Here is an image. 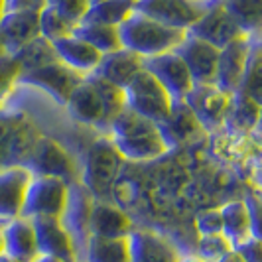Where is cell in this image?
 Instances as JSON below:
<instances>
[{
    "label": "cell",
    "mask_w": 262,
    "mask_h": 262,
    "mask_svg": "<svg viewBox=\"0 0 262 262\" xmlns=\"http://www.w3.org/2000/svg\"><path fill=\"white\" fill-rule=\"evenodd\" d=\"M122 158L108 142V138L103 136L95 144L89 146L85 162L79 166V184H83L95 199L108 191L118 170V162Z\"/></svg>",
    "instance_id": "5"
},
{
    "label": "cell",
    "mask_w": 262,
    "mask_h": 262,
    "mask_svg": "<svg viewBox=\"0 0 262 262\" xmlns=\"http://www.w3.org/2000/svg\"><path fill=\"white\" fill-rule=\"evenodd\" d=\"M144 69L168 91L173 101H184L185 95L193 89V79L189 75L184 59L176 52H166L142 59Z\"/></svg>",
    "instance_id": "12"
},
{
    "label": "cell",
    "mask_w": 262,
    "mask_h": 262,
    "mask_svg": "<svg viewBox=\"0 0 262 262\" xmlns=\"http://www.w3.org/2000/svg\"><path fill=\"white\" fill-rule=\"evenodd\" d=\"M63 108L67 111L69 118L75 120L77 124H85V126H91V128L103 132L108 126L103 97L97 89V85L93 83L91 75L81 79V83L67 97Z\"/></svg>",
    "instance_id": "10"
},
{
    "label": "cell",
    "mask_w": 262,
    "mask_h": 262,
    "mask_svg": "<svg viewBox=\"0 0 262 262\" xmlns=\"http://www.w3.org/2000/svg\"><path fill=\"white\" fill-rule=\"evenodd\" d=\"M142 69H144L142 57H138L136 53L120 48L117 52L103 55L99 67L95 69V75L106 79L108 83L117 85L120 89H124L132 81V77H134L138 71H142Z\"/></svg>",
    "instance_id": "24"
},
{
    "label": "cell",
    "mask_w": 262,
    "mask_h": 262,
    "mask_svg": "<svg viewBox=\"0 0 262 262\" xmlns=\"http://www.w3.org/2000/svg\"><path fill=\"white\" fill-rule=\"evenodd\" d=\"M77 38L85 39L89 46H93L101 55L113 53L122 48L120 43V34L118 28L115 26H103V24H91V22H81L79 26L73 28Z\"/></svg>",
    "instance_id": "28"
},
{
    "label": "cell",
    "mask_w": 262,
    "mask_h": 262,
    "mask_svg": "<svg viewBox=\"0 0 262 262\" xmlns=\"http://www.w3.org/2000/svg\"><path fill=\"white\" fill-rule=\"evenodd\" d=\"M46 4H52L53 8L57 10V14L66 20L71 28L79 26L89 10V0H48Z\"/></svg>",
    "instance_id": "36"
},
{
    "label": "cell",
    "mask_w": 262,
    "mask_h": 262,
    "mask_svg": "<svg viewBox=\"0 0 262 262\" xmlns=\"http://www.w3.org/2000/svg\"><path fill=\"white\" fill-rule=\"evenodd\" d=\"M256 41H258V36H243V38L235 39L219 50L215 85L221 91L233 95L241 89V83H243L245 71L249 66L250 53H252V48Z\"/></svg>",
    "instance_id": "8"
},
{
    "label": "cell",
    "mask_w": 262,
    "mask_h": 262,
    "mask_svg": "<svg viewBox=\"0 0 262 262\" xmlns=\"http://www.w3.org/2000/svg\"><path fill=\"white\" fill-rule=\"evenodd\" d=\"M197 2H203V4H209V2H213V0H197Z\"/></svg>",
    "instance_id": "47"
},
{
    "label": "cell",
    "mask_w": 262,
    "mask_h": 262,
    "mask_svg": "<svg viewBox=\"0 0 262 262\" xmlns=\"http://www.w3.org/2000/svg\"><path fill=\"white\" fill-rule=\"evenodd\" d=\"M4 233V252L20 262H34L38 258L36 231L32 219L18 217L8 223H2Z\"/></svg>",
    "instance_id": "22"
},
{
    "label": "cell",
    "mask_w": 262,
    "mask_h": 262,
    "mask_svg": "<svg viewBox=\"0 0 262 262\" xmlns=\"http://www.w3.org/2000/svg\"><path fill=\"white\" fill-rule=\"evenodd\" d=\"M79 262H130L128 236L105 238L89 235L79 252Z\"/></svg>",
    "instance_id": "25"
},
{
    "label": "cell",
    "mask_w": 262,
    "mask_h": 262,
    "mask_svg": "<svg viewBox=\"0 0 262 262\" xmlns=\"http://www.w3.org/2000/svg\"><path fill=\"white\" fill-rule=\"evenodd\" d=\"M211 4V2H209ZM209 4L197 0H134V10L142 12L166 26L189 32Z\"/></svg>",
    "instance_id": "11"
},
{
    "label": "cell",
    "mask_w": 262,
    "mask_h": 262,
    "mask_svg": "<svg viewBox=\"0 0 262 262\" xmlns=\"http://www.w3.org/2000/svg\"><path fill=\"white\" fill-rule=\"evenodd\" d=\"M48 0H6V12L10 10H22V8H34L39 10Z\"/></svg>",
    "instance_id": "40"
},
{
    "label": "cell",
    "mask_w": 262,
    "mask_h": 262,
    "mask_svg": "<svg viewBox=\"0 0 262 262\" xmlns=\"http://www.w3.org/2000/svg\"><path fill=\"white\" fill-rule=\"evenodd\" d=\"M4 252V233H2V223H0V254Z\"/></svg>",
    "instance_id": "45"
},
{
    "label": "cell",
    "mask_w": 262,
    "mask_h": 262,
    "mask_svg": "<svg viewBox=\"0 0 262 262\" xmlns=\"http://www.w3.org/2000/svg\"><path fill=\"white\" fill-rule=\"evenodd\" d=\"M134 229L132 219L124 211L106 203L101 199H95L89 217V235L93 236H105V238H122L128 236Z\"/></svg>",
    "instance_id": "21"
},
{
    "label": "cell",
    "mask_w": 262,
    "mask_h": 262,
    "mask_svg": "<svg viewBox=\"0 0 262 262\" xmlns=\"http://www.w3.org/2000/svg\"><path fill=\"white\" fill-rule=\"evenodd\" d=\"M93 203H95V197L89 193L85 185L79 182L69 184V195L61 215V223L66 225L69 235L73 236L77 252H81L85 241L89 238V217H91Z\"/></svg>",
    "instance_id": "18"
},
{
    "label": "cell",
    "mask_w": 262,
    "mask_h": 262,
    "mask_svg": "<svg viewBox=\"0 0 262 262\" xmlns=\"http://www.w3.org/2000/svg\"><path fill=\"white\" fill-rule=\"evenodd\" d=\"M36 231V245L39 256H52L63 262H77L79 252L73 236L69 235L61 219L55 217H38L32 219Z\"/></svg>",
    "instance_id": "14"
},
{
    "label": "cell",
    "mask_w": 262,
    "mask_h": 262,
    "mask_svg": "<svg viewBox=\"0 0 262 262\" xmlns=\"http://www.w3.org/2000/svg\"><path fill=\"white\" fill-rule=\"evenodd\" d=\"M118 34H120V43L124 50L136 53L142 59H148L160 53L173 52L182 43L187 32L166 26L154 18L134 10L118 26Z\"/></svg>",
    "instance_id": "2"
},
{
    "label": "cell",
    "mask_w": 262,
    "mask_h": 262,
    "mask_svg": "<svg viewBox=\"0 0 262 262\" xmlns=\"http://www.w3.org/2000/svg\"><path fill=\"white\" fill-rule=\"evenodd\" d=\"M69 184L59 178L50 176H32L28 185L22 217L38 219V217H55L61 219L66 209Z\"/></svg>",
    "instance_id": "6"
},
{
    "label": "cell",
    "mask_w": 262,
    "mask_h": 262,
    "mask_svg": "<svg viewBox=\"0 0 262 262\" xmlns=\"http://www.w3.org/2000/svg\"><path fill=\"white\" fill-rule=\"evenodd\" d=\"M195 229L197 233H199V236L223 233V221H221V211H219V207L201 211L195 217Z\"/></svg>",
    "instance_id": "37"
},
{
    "label": "cell",
    "mask_w": 262,
    "mask_h": 262,
    "mask_svg": "<svg viewBox=\"0 0 262 262\" xmlns=\"http://www.w3.org/2000/svg\"><path fill=\"white\" fill-rule=\"evenodd\" d=\"M39 10L22 8L4 12L0 18V55H14L39 36Z\"/></svg>",
    "instance_id": "15"
},
{
    "label": "cell",
    "mask_w": 262,
    "mask_h": 262,
    "mask_svg": "<svg viewBox=\"0 0 262 262\" xmlns=\"http://www.w3.org/2000/svg\"><path fill=\"white\" fill-rule=\"evenodd\" d=\"M41 134L43 132L36 124V120H32L26 113H18L6 146L4 166H24Z\"/></svg>",
    "instance_id": "23"
},
{
    "label": "cell",
    "mask_w": 262,
    "mask_h": 262,
    "mask_svg": "<svg viewBox=\"0 0 262 262\" xmlns=\"http://www.w3.org/2000/svg\"><path fill=\"white\" fill-rule=\"evenodd\" d=\"M182 59L189 71L195 85L215 83V71H217V59H219V48L211 46L203 39L185 34L182 43L173 50Z\"/></svg>",
    "instance_id": "16"
},
{
    "label": "cell",
    "mask_w": 262,
    "mask_h": 262,
    "mask_svg": "<svg viewBox=\"0 0 262 262\" xmlns=\"http://www.w3.org/2000/svg\"><path fill=\"white\" fill-rule=\"evenodd\" d=\"M57 61H61L71 71L79 73L81 77H87L95 73V69L99 67L103 55L97 52L93 46H89L85 39L77 38L75 34H69L63 38L52 41Z\"/></svg>",
    "instance_id": "19"
},
{
    "label": "cell",
    "mask_w": 262,
    "mask_h": 262,
    "mask_svg": "<svg viewBox=\"0 0 262 262\" xmlns=\"http://www.w3.org/2000/svg\"><path fill=\"white\" fill-rule=\"evenodd\" d=\"M81 75L71 71L61 61H52L48 66H41L38 69H32L26 73H20L16 81V87H30L38 93H43L50 97L53 103H59L63 106L71 91L81 83Z\"/></svg>",
    "instance_id": "7"
},
{
    "label": "cell",
    "mask_w": 262,
    "mask_h": 262,
    "mask_svg": "<svg viewBox=\"0 0 262 262\" xmlns=\"http://www.w3.org/2000/svg\"><path fill=\"white\" fill-rule=\"evenodd\" d=\"M105 136L118 156L132 162H146L168 154L171 146L168 144L160 124L124 108L120 115L111 120Z\"/></svg>",
    "instance_id": "1"
},
{
    "label": "cell",
    "mask_w": 262,
    "mask_h": 262,
    "mask_svg": "<svg viewBox=\"0 0 262 262\" xmlns=\"http://www.w3.org/2000/svg\"><path fill=\"white\" fill-rule=\"evenodd\" d=\"M219 211H221V221H223V235L233 243V247L249 236H254L249 207L245 201L241 199L229 201L223 207H219Z\"/></svg>",
    "instance_id": "26"
},
{
    "label": "cell",
    "mask_w": 262,
    "mask_h": 262,
    "mask_svg": "<svg viewBox=\"0 0 262 262\" xmlns=\"http://www.w3.org/2000/svg\"><path fill=\"white\" fill-rule=\"evenodd\" d=\"M16 59V63L20 67V73H26V71H32V69H38L41 66H48L52 61H57V55H55V50H53V43L50 39L41 38H34L30 43H26L20 52H16L12 55Z\"/></svg>",
    "instance_id": "31"
},
{
    "label": "cell",
    "mask_w": 262,
    "mask_h": 262,
    "mask_svg": "<svg viewBox=\"0 0 262 262\" xmlns=\"http://www.w3.org/2000/svg\"><path fill=\"white\" fill-rule=\"evenodd\" d=\"M233 249V243L223 235V233H217V235H201L197 241V256L203 258L207 262H215L217 258H221L225 252Z\"/></svg>",
    "instance_id": "34"
},
{
    "label": "cell",
    "mask_w": 262,
    "mask_h": 262,
    "mask_svg": "<svg viewBox=\"0 0 262 262\" xmlns=\"http://www.w3.org/2000/svg\"><path fill=\"white\" fill-rule=\"evenodd\" d=\"M241 93L252 97L254 101L260 103L262 99V61H260V39L254 43L252 48V53H250L249 66H247V71H245V77H243V83H241ZM236 91V93H238Z\"/></svg>",
    "instance_id": "33"
},
{
    "label": "cell",
    "mask_w": 262,
    "mask_h": 262,
    "mask_svg": "<svg viewBox=\"0 0 262 262\" xmlns=\"http://www.w3.org/2000/svg\"><path fill=\"white\" fill-rule=\"evenodd\" d=\"M20 77V67L12 55H0V108L6 106L8 97L16 89V81Z\"/></svg>",
    "instance_id": "35"
},
{
    "label": "cell",
    "mask_w": 262,
    "mask_h": 262,
    "mask_svg": "<svg viewBox=\"0 0 262 262\" xmlns=\"http://www.w3.org/2000/svg\"><path fill=\"white\" fill-rule=\"evenodd\" d=\"M178 262H207V260L199 258L197 254H185V256H182V254H180V258H178Z\"/></svg>",
    "instance_id": "42"
},
{
    "label": "cell",
    "mask_w": 262,
    "mask_h": 262,
    "mask_svg": "<svg viewBox=\"0 0 262 262\" xmlns=\"http://www.w3.org/2000/svg\"><path fill=\"white\" fill-rule=\"evenodd\" d=\"M38 28H39V36L50 41L69 36L73 32V28L67 24L66 20L57 14V10L53 8L52 4H43L39 8V18H38Z\"/></svg>",
    "instance_id": "32"
},
{
    "label": "cell",
    "mask_w": 262,
    "mask_h": 262,
    "mask_svg": "<svg viewBox=\"0 0 262 262\" xmlns=\"http://www.w3.org/2000/svg\"><path fill=\"white\" fill-rule=\"evenodd\" d=\"M97 2H103V0H89V4H97Z\"/></svg>",
    "instance_id": "48"
},
{
    "label": "cell",
    "mask_w": 262,
    "mask_h": 262,
    "mask_svg": "<svg viewBox=\"0 0 262 262\" xmlns=\"http://www.w3.org/2000/svg\"><path fill=\"white\" fill-rule=\"evenodd\" d=\"M184 103L193 113L201 128L215 130L225 124L231 105V95L221 91L215 83H205L193 85V89L185 95Z\"/></svg>",
    "instance_id": "9"
},
{
    "label": "cell",
    "mask_w": 262,
    "mask_h": 262,
    "mask_svg": "<svg viewBox=\"0 0 262 262\" xmlns=\"http://www.w3.org/2000/svg\"><path fill=\"white\" fill-rule=\"evenodd\" d=\"M20 111H10L8 106L0 108V168H4V160H6V146H8V138L12 132L14 120L18 117Z\"/></svg>",
    "instance_id": "38"
},
{
    "label": "cell",
    "mask_w": 262,
    "mask_h": 262,
    "mask_svg": "<svg viewBox=\"0 0 262 262\" xmlns=\"http://www.w3.org/2000/svg\"><path fill=\"white\" fill-rule=\"evenodd\" d=\"M124 99H126V108L156 124H162L170 117L173 105V99L168 95V91L146 69L138 71L124 87Z\"/></svg>",
    "instance_id": "3"
},
{
    "label": "cell",
    "mask_w": 262,
    "mask_h": 262,
    "mask_svg": "<svg viewBox=\"0 0 262 262\" xmlns=\"http://www.w3.org/2000/svg\"><path fill=\"white\" fill-rule=\"evenodd\" d=\"M30 182L32 171L24 166L0 168V223H8L22 217Z\"/></svg>",
    "instance_id": "17"
},
{
    "label": "cell",
    "mask_w": 262,
    "mask_h": 262,
    "mask_svg": "<svg viewBox=\"0 0 262 262\" xmlns=\"http://www.w3.org/2000/svg\"><path fill=\"white\" fill-rule=\"evenodd\" d=\"M77 262H79V260H77Z\"/></svg>",
    "instance_id": "49"
},
{
    "label": "cell",
    "mask_w": 262,
    "mask_h": 262,
    "mask_svg": "<svg viewBox=\"0 0 262 262\" xmlns=\"http://www.w3.org/2000/svg\"><path fill=\"white\" fill-rule=\"evenodd\" d=\"M235 249L241 252V256L247 262H262V247L258 236H249L235 245Z\"/></svg>",
    "instance_id": "39"
},
{
    "label": "cell",
    "mask_w": 262,
    "mask_h": 262,
    "mask_svg": "<svg viewBox=\"0 0 262 262\" xmlns=\"http://www.w3.org/2000/svg\"><path fill=\"white\" fill-rule=\"evenodd\" d=\"M189 34L207 41L211 46H215V48H219V50L225 48L227 43L247 36L241 28L236 26V22L231 18V14L225 10L219 0H213L205 8L201 18L189 28Z\"/></svg>",
    "instance_id": "13"
},
{
    "label": "cell",
    "mask_w": 262,
    "mask_h": 262,
    "mask_svg": "<svg viewBox=\"0 0 262 262\" xmlns=\"http://www.w3.org/2000/svg\"><path fill=\"white\" fill-rule=\"evenodd\" d=\"M0 262H20V260H16V258H12L10 254H6V252H2V254H0Z\"/></svg>",
    "instance_id": "44"
},
{
    "label": "cell",
    "mask_w": 262,
    "mask_h": 262,
    "mask_svg": "<svg viewBox=\"0 0 262 262\" xmlns=\"http://www.w3.org/2000/svg\"><path fill=\"white\" fill-rule=\"evenodd\" d=\"M215 262H247V260H245V258L241 256V252H238V250L233 247V249L229 250V252H225L223 256H221V258H217Z\"/></svg>",
    "instance_id": "41"
},
{
    "label": "cell",
    "mask_w": 262,
    "mask_h": 262,
    "mask_svg": "<svg viewBox=\"0 0 262 262\" xmlns=\"http://www.w3.org/2000/svg\"><path fill=\"white\" fill-rule=\"evenodd\" d=\"M6 12V0H0V18Z\"/></svg>",
    "instance_id": "46"
},
{
    "label": "cell",
    "mask_w": 262,
    "mask_h": 262,
    "mask_svg": "<svg viewBox=\"0 0 262 262\" xmlns=\"http://www.w3.org/2000/svg\"><path fill=\"white\" fill-rule=\"evenodd\" d=\"M34 262H63V260H57V258H52V256H38Z\"/></svg>",
    "instance_id": "43"
},
{
    "label": "cell",
    "mask_w": 262,
    "mask_h": 262,
    "mask_svg": "<svg viewBox=\"0 0 262 262\" xmlns=\"http://www.w3.org/2000/svg\"><path fill=\"white\" fill-rule=\"evenodd\" d=\"M24 168L32 171V176H50L59 178L67 184L79 182V164L73 154L55 138L41 134L36 142Z\"/></svg>",
    "instance_id": "4"
},
{
    "label": "cell",
    "mask_w": 262,
    "mask_h": 262,
    "mask_svg": "<svg viewBox=\"0 0 262 262\" xmlns=\"http://www.w3.org/2000/svg\"><path fill=\"white\" fill-rule=\"evenodd\" d=\"M247 36H258L262 24V0H219Z\"/></svg>",
    "instance_id": "29"
},
{
    "label": "cell",
    "mask_w": 262,
    "mask_h": 262,
    "mask_svg": "<svg viewBox=\"0 0 262 262\" xmlns=\"http://www.w3.org/2000/svg\"><path fill=\"white\" fill-rule=\"evenodd\" d=\"M134 12V0H103L91 4L83 22L118 28Z\"/></svg>",
    "instance_id": "30"
},
{
    "label": "cell",
    "mask_w": 262,
    "mask_h": 262,
    "mask_svg": "<svg viewBox=\"0 0 262 262\" xmlns=\"http://www.w3.org/2000/svg\"><path fill=\"white\" fill-rule=\"evenodd\" d=\"M130 262H178L180 252L168 238L146 229H132L128 235Z\"/></svg>",
    "instance_id": "20"
},
{
    "label": "cell",
    "mask_w": 262,
    "mask_h": 262,
    "mask_svg": "<svg viewBox=\"0 0 262 262\" xmlns=\"http://www.w3.org/2000/svg\"><path fill=\"white\" fill-rule=\"evenodd\" d=\"M258 120H260V103L241 91L233 93L225 124L233 126L235 130L250 132L258 126Z\"/></svg>",
    "instance_id": "27"
}]
</instances>
